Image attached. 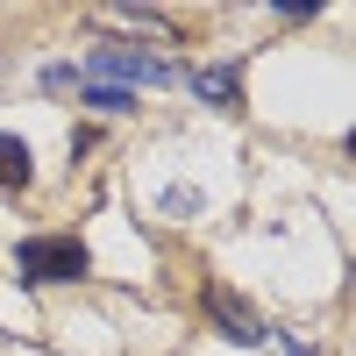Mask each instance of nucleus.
<instances>
[{
    "instance_id": "2",
    "label": "nucleus",
    "mask_w": 356,
    "mask_h": 356,
    "mask_svg": "<svg viewBox=\"0 0 356 356\" xmlns=\"http://www.w3.org/2000/svg\"><path fill=\"white\" fill-rule=\"evenodd\" d=\"M93 72H100V79H136V86H171V79H178L171 65H157V57H136V50H100Z\"/></svg>"
},
{
    "instance_id": "4",
    "label": "nucleus",
    "mask_w": 356,
    "mask_h": 356,
    "mask_svg": "<svg viewBox=\"0 0 356 356\" xmlns=\"http://www.w3.org/2000/svg\"><path fill=\"white\" fill-rule=\"evenodd\" d=\"M29 143H15V136H0V186H29Z\"/></svg>"
},
{
    "instance_id": "6",
    "label": "nucleus",
    "mask_w": 356,
    "mask_h": 356,
    "mask_svg": "<svg viewBox=\"0 0 356 356\" xmlns=\"http://www.w3.org/2000/svg\"><path fill=\"white\" fill-rule=\"evenodd\" d=\"M86 100H93L100 114H129V107H136L129 93H114V86H86Z\"/></svg>"
},
{
    "instance_id": "5",
    "label": "nucleus",
    "mask_w": 356,
    "mask_h": 356,
    "mask_svg": "<svg viewBox=\"0 0 356 356\" xmlns=\"http://www.w3.org/2000/svg\"><path fill=\"white\" fill-rule=\"evenodd\" d=\"M193 93H207V100L228 107V100H235V79H228V72H193Z\"/></svg>"
},
{
    "instance_id": "3",
    "label": "nucleus",
    "mask_w": 356,
    "mask_h": 356,
    "mask_svg": "<svg viewBox=\"0 0 356 356\" xmlns=\"http://www.w3.org/2000/svg\"><path fill=\"white\" fill-rule=\"evenodd\" d=\"M214 314H221V328H228V342H264V328H257V314H243L228 300V292H214Z\"/></svg>"
},
{
    "instance_id": "1",
    "label": "nucleus",
    "mask_w": 356,
    "mask_h": 356,
    "mask_svg": "<svg viewBox=\"0 0 356 356\" xmlns=\"http://www.w3.org/2000/svg\"><path fill=\"white\" fill-rule=\"evenodd\" d=\"M15 271L29 285H65V278H86V250L72 235H36V243L15 250Z\"/></svg>"
}]
</instances>
